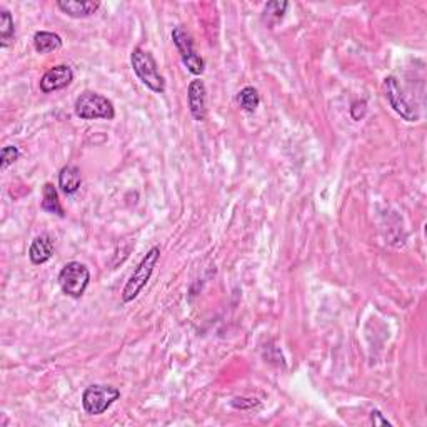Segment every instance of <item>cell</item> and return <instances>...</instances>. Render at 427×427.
<instances>
[{
  "mask_svg": "<svg viewBox=\"0 0 427 427\" xmlns=\"http://www.w3.org/2000/svg\"><path fill=\"white\" fill-rule=\"evenodd\" d=\"M237 104L240 105V109L246 110L249 114L256 112L257 107L261 104V96L259 92H257V88L251 86L244 87L242 91L237 93Z\"/></svg>",
  "mask_w": 427,
  "mask_h": 427,
  "instance_id": "17",
  "label": "cell"
},
{
  "mask_svg": "<svg viewBox=\"0 0 427 427\" xmlns=\"http://www.w3.org/2000/svg\"><path fill=\"white\" fill-rule=\"evenodd\" d=\"M91 284V270L80 262H69L59 272V286L65 296L80 299Z\"/></svg>",
  "mask_w": 427,
  "mask_h": 427,
  "instance_id": "4",
  "label": "cell"
},
{
  "mask_svg": "<svg viewBox=\"0 0 427 427\" xmlns=\"http://www.w3.org/2000/svg\"><path fill=\"white\" fill-rule=\"evenodd\" d=\"M75 115L82 120H112L115 117L114 104L105 96L97 92L80 93L74 105Z\"/></svg>",
  "mask_w": 427,
  "mask_h": 427,
  "instance_id": "3",
  "label": "cell"
},
{
  "mask_svg": "<svg viewBox=\"0 0 427 427\" xmlns=\"http://www.w3.org/2000/svg\"><path fill=\"white\" fill-rule=\"evenodd\" d=\"M53 254V240L51 235H39L32 240L29 249V259L34 265L46 264Z\"/></svg>",
  "mask_w": 427,
  "mask_h": 427,
  "instance_id": "11",
  "label": "cell"
},
{
  "mask_svg": "<svg viewBox=\"0 0 427 427\" xmlns=\"http://www.w3.org/2000/svg\"><path fill=\"white\" fill-rule=\"evenodd\" d=\"M57 7L60 8L65 15L74 17V19H86L96 13L100 8V2H93V0H59Z\"/></svg>",
  "mask_w": 427,
  "mask_h": 427,
  "instance_id": "10",
  "label": "cell"
},
{
  "mask_svg": "<svg viewBox=\"0 0 427 427\" xmlns=\"http://www.w3.org/2000/svg\"><path fill=\"white\" fill-rule=\"evenodd\" d=\"M15 42V25L12 13L7 8H0V47L6 48Z\"/></svg>",
  "mask_w": 427,
  "mask_h": 427,
  "instance_id": "15",
  "label": "cell"
},
{
  "mask_svg": "<svg viewBox=\"0 0 427 427\" xmlns=\"http://www.w3.org/2000/svg\"><path fill=\"white\" fill-rule=\"evenodd\" d=\"M19 157H20L19 147L6 145L2 149V152H0V169H2V171H6L8 166H12L13 162H17Z\"/></svg>",
  "mask_w": 427,
  "mask_h": 427,
  "instance_id": "18",
  "label": "cell"
},
{
  "mask_svg": "<svg viewBox=\"0 0 427 427\" xmlns=\"http://www.w3.org/2000/svg\"><path fill=\"white\" fill-rule=\"evenodd\" d=\"M120 390L114 386L93 384L88 386L82 394V406L91 416H100L115 400H119Z\"/></svg>",
  "mask_w": 427,
  "mask_h": 427,
  "instance_id": "5",
  "label": "cell"
},
{
  "mask_svg": "<svg viewBox=\"0 0 427 427\" xmlns=\"http://www.w3.org/2000/svg\"><path fill=\"white\" fill-rule=\"evenodd\" d=\"M160 259V247L154 246L149 252L142 257V261L139 262V265L133 269V272L131 277H129L127 284L122 289V301L124 302H132L139 296L142 289L145 287V284L149 282L150 277H152L155 265Z\"/></svg>",
  "mask_w": 427,
  "mask_h": 427,
  "instance_id": "2",
  "label": "cell"
},
{
  "mask_svg": "<svg viewBox=\"0 0 427 427\" xmlns=\"http://www.w3.org/2000/svg\"><path fill=\"white\" fill-rule=\"evenodd\" d=\"M74 80V70L69 65L60 64L48 69L40 79V91L44 93H52L60 88L69 87Z\"/></svg>",
  "mask_w": 427,
  "mask_h": 427,
  "instance_id": "8",
  "label": "cell"
},
{
  "mask_svg": "<svg viewBox=\"0 0 427 427\" xmlns=\"http://www.w3.org/2000/svg\"><path fill=\"white\" fill-rule=\"evenodd\" d=\"M287 8L289 2H279V0H275V2L265 4L264 12H262V20H264V24L269 27V29H272V27L277 25L279 22L284 19Z\"/></svg>",
  "mask_w": 427,
  "mask_h": 427,
  "instance_id": "16",
  "label": "cell"
},
{
  "mask_svg": "<svg viewBox=\"0 0 427 427\" xmlns=\"http://www.w3.org/2000/svg\"><path fill=\"white\" fill-rule=\"evenodd\" d=\"M172 40L173 46L180 53V59L187 67V70L194 75H202L204 70H206V62L195 52L192 35L187 32L184 27H176L172 30Z\"/></svg>",
  "mask_w": 427,
  "mask_h": 427,
  "instance_id": "6",
  "label": "cell"
},
{
  "mask_svg": "<svg viewBox=\"0 0 427 427\" xmlns=\"http://www.w3.org/2000/svg\"><path fill=\"white\" fill-rule=\"evenodd\" d=\"M371 422L374 426H393L389 421L382 416L381 411H372L371 412Z\"/></svg>",
  "mask_w": 427,
  "mask_h": 427,
  "instance_id": "19",
  "label": "cell"
},
{
  "mask_svg": "<svg viewBox=\"0 0 427 427\" xmlns=\"http://www.w3.org/2000/svg\"><path fill=\"white\" fill-rule=\"evenodd\" d=\"M384 93L387 100H389L390 107H393L395 112H398L404 120H407V122H416V120L419 119V115H417L416 110H414V107H411V104H409L406 99V96H404L402 91H400L398 79L393 77V75L384 79Z\"/></svg>",
  "mask_w": 427,
  "mask_h": 427,
  "instance_id": "7",
  "label": "cell"
},
{
  "mask_svg": "<svg viewBox=\"0 0 427 427\" xmlns=\"http://www.w3.org/2000/svg\"><path fill=\"white\" fill-rule=\"evenodd\" d=\"M131 64L133 72H136L144 86L149 87L155 93H164V91H166V80H164L162 74H160L157 62H155L152 53L145 52L140 47L133 48L131 53Z\"/></svg>",
  "mask_w": 427,
  "mask_h": 427,
  "instance_id": "1",
  "label": "cell"
},
{
  "mask_svg": "<svg viewBox=\"0 0 427 427\" xmlns=\"http://www.w3.org/2000/svg\"><path fill=\"white\" fill-rule=\"evenodd\" d=\"M42 209L48 214H53V216L65 217L64 207H62L59 200V192L51 182H47L42 189Z\"/></svg>",
  "mask_w": 427,
  "mask_h": 427,
  "instance_id": "14",
  "label": "cell"
},
{
  "mask_svg": "<svg viewBox=\"0 0 427 427\" xmlns=\"http://www.w3.org/2000/svg\"><path fill=\"white\" fill-rule=\"evenodd\" d=\"M187 100H189V110L192 117L199 122L207 117V88L206 84L200 79H195L189 84L187 88Z\"/></svg>",
  "mask_w": 427,
  "mask_h": 427,
  "instance_id": "9",
  "label": "cell"
},
{
  "mask_svg": "<svg viewBox=\"0 0 427 427\" xmlns=\"http://www.w3.org/2000/svg\"><path fill=\"white\" fill-rule=\"evenodd\" d=\"M82 185V173L79 167L75 166H64L59 172V187L65 195H72L77 192Z\"/></svg>",
  "mask_w": 427,
  "mask_h": 427,
  "instance_id": "12",
  "label": "cell"
},
{
  "mask_svg": "<svg viewBox=\"0 0 427 427\" xmlns=\"http://www.w3.org/2000/svg\"><path fill=\"white\" fill-rule=\"evenodd\" d=\"M34 47L39 53H51L53 51H59L62 47L60 35L47 32V30H39L34 35Z\"/></svg>",
  "mask_w": 427,
  "mask_h": 427,
  "instance_id": "13",
  "label": "cell"
}]
</instances>
